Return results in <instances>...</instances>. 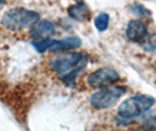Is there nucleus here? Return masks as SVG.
I'll list each match as a JSON object with an SVG mask.
<instances>
[{"label": "nucleus", "mask_w": 156, "mask_h": 131, "mask_svg": "<svg viewBox=\"0 0 156 131\" xmlns=\"http://www.w3.org/2000/svg\"><path fill=\"white\" fill-rule=\"evenodd\" d=\"M4 5H5V2H4V1H0V8L2 7V6H4Z\"/></svg>", "instance_id": "obj_13"}, {"label": "nucleus", "mask_w": 156, "mask_h": 131, "mask_svg": "<svg viewBox=\"0 0 156 131\" xmlns=\"http://www.w3.org/2000/svg\"><path fill=\"white\" fill-rule=\"evenodd\" d=\"M34 48L39 53H45L48 50L52 52H60V50H72L81 47V40L76 36H70L62 40H40V41H33Z\"/></svg>", "instance_id": "obj_5"}, {"label": "nucleus", "mask_w": 156, "mask_h": 131, "mask_svg": "<svg viewBox=\"0 0 156 131\" xmlns=\"http://www.w3.org/2000/svg\"><path fill=\"white\" fill-rule=\"evenodd\" d=\"M39 13L26 9V8H14L5 13L2 16V25L11 31H18L23 28H31L39 21Z\"/></svg>", "instance_id": "obj_3"}, {"label": "nucleus", "mask_w": 156, "mask_h": 131, "mask_svg": "<svg viewBox=\"0 0 156 131\" xmlns=\"http://www.w3.org/2000/svg\"><path fill=\"white\" fill-rule=\"evenodd\" d=\"M132 12L139 16H150V12L141 4H134L132 6Z\"/></svg>", "instance_id": "obj_12"}, {"label": "nucleus", "mask_w": 156, "mask_h": 131, "mask_svg": "<svg viewBox=\"0 0 156 131\" xmlns=\"http://www.w3.org/2000/svg\"><path fill=\"white\" fill-rule=\"evenodd\" d=\"M155 84H156V81H155Z\"/></svg>", "instance_id": "obj_14"}, {"label": "nucleus", "mask_w": 156, "mask_h": 131, "mask_svg": "<svg viewBox=\"0 0 156 131\" xmlns=\"http://www.w3.org/2000/svg\"><path fill=\"white\" fill-rule=\"evenodd\" d=\"M127 89L123 85H113L98 90L90 96V105L95 109H107L113 107L126 94Z\"/></svg>", "instance_id": "obj_4"}, {"label": "nucleus", "mask_w": 156, "mask_h": 131, "mask_svg": "<svg viewBox=\"0 0 156 131\" xmlns=\"http://www.w3.org/2000/svg\"><path fill=\"white\" fill-rule=\"evenodd\" d=\"M155 103V98L149 95H135L123 101L117 109L120 117L123 119H133L148 111Z\"/></svg>", "instance_id": "obj_2"}, {"label": "nucleus", "mask_w": 156, "mask_h": 131, "mask_svg": "<svg viewBox=\"0 0 156 131\" xmlns=\"http://www.w3.org/2000/svg\"><path fill=\"white\" fill-rule=\"evenodd\" d=\"M109 20L110 18L107 13H100L94 19V26H95V28L98 31L105 32L109 26Z\"/></svg>", "instance_id": "obj_10"}, {"label": "nucleus", "mask_w": 156, "mask_h": 131, "mask_svg": "<svg viewBox=\"0 0 156 131\" xmlns=\"http://www.w3.org/2000/svg\"><path fill=\"white\" fill-rule=\"evenodd\" d=\"M141 47L147 52H154L156 49V34H147V36L142 40Z\"/></svg>", "instance_id": "obj_11"}, {"label": "nucleus", "mask_w": 156, "mask_h": 131, "mask_svg": "<svg viewBox=\"0 0 156 131\" xmlns=\"http://www.w3.org/2000/svg\"><path fill=\"white\" fill-rule=\"evenodd\" d=\"M68 14L72 19H75L78 21L87 20L89 16V9L83 2H76L75 5L68 8Z\"/></svg>", "instance_id": "obj_9"}, {"label": "nucleus", "mask_w": 156, "mask_h": 131, "mask_svg": "<svg viewBox=\"0 0 156 131\" xmlns=\"http://www.w3.org/2000/svg\"><path fill=\"white\" fill-rule=\"evenodd\" d=\"M88 62V56L80 52H66L51 56L48 66L58 73L65 84H74V81L79 74L85 69Z\"/></svg>", "instance_id": "obj_1"}, {"label": "nucleus", "mask_w": 156, "mask_h": 131, "mask_svg": "<svg viewBox=\"0 0 156 131\" xmlns=\"http://www.w3.org/2000/svg\"><path fill=\"white\" fill-rule=\"evenodd\" d=\"M30 34L34 41L47 40L55 34L54 23L49 20H39L33 27H31Z\"/></svg>", "instance_id": "obj_7"}, {"label": "nucleus", "mask_w": 156, "mask_h": 131, "mask_svg": "<svg viewBox=\"0 0 156 131\" xmlns=\"http://www.w3.org/2000/svg\"><path fill=\"white\" fill-rule=\"evenodd\" d=\"M120 80H121V76L114 68L103 67L93 71L87 76V84L92 88L103 89L107 87H112V84L119 82Z\"/></svg>", "instance_id": "obj_6"}, {"label": "nucleus", "mask_w": 156, "mask_h": 131, "mask_svg": "<svg viewBox=\"0 0 156 131\" xmlns=\"http://www.w3.org/2000/svg\"><path fill=\"white\" fill-rule=\"evenodd\" d=\"M126 33H127V38L130 41L141 43L142 40L148 34V28H147V25L142 20L135 19V20H130L128 22Z\"/></svg>", "instance_id": "obj_8"}]
</instances>
